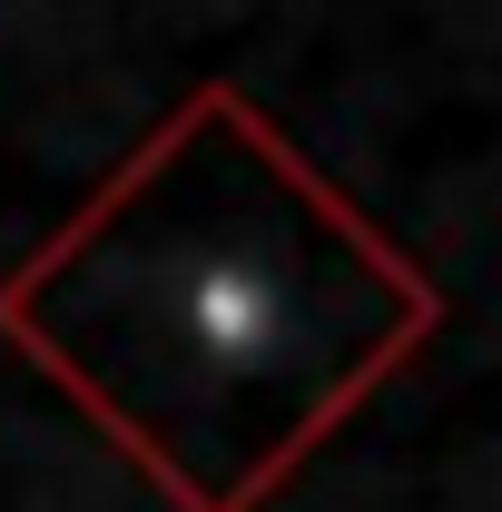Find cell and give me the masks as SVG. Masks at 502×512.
I'll list each match as a JSON object with an SVG mask.
<instances>
[{"label":"cell","mask_w":502,"mask_h":512,"mask_svg":"<svg viewBox=\"0 0 502 512\" xmlns=\"http://www.w3.org/2000/svg\"><path fill=\"white\" fill-rule=\"evenodd\" d=\"M434 325V286L256 119L197 89L0 286V335L188 512H247Z\"/></svg>","instance_id":"6da1fadb"}]
</instances>
